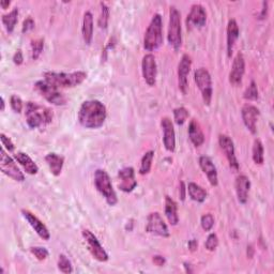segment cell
<instances>
[{"label": "cell", "instance_id": "f1b7e54d", "mask_svg": "<svg viewBox=\"0 0 274 274\" xmlns=\"http://www.w3.org/2000/svg\"><path fill=\"white\" fill-rule=\"evenodd\" d=\"M187 192L189 193L191 199L196 202H204L208 196L207 191L195 184V182H190L187 187Z\"/></svg>", "mask_w": 274, "mask_h": 274}, {"label": "cell", "instance_id": "ee69618b", "mask_svg": "<svg viewBox=\"0 0 274 274\" xmlns=\"http://www.w3.org/2000/svg\"><path fill=\"white\" fill-rule=\"evenodd\" d=\"M13 63L16 66H21L24 63V56H23V53H22L21 49L16 50V53L13 56Z\"/></svg>", "mask_w": 274, "mask_h": 274}, {"label": "cell", "instance_id": "ab89813d", "mask_svg": "<svg viewBox=\"0 0 274 274\" xmlns=\"http://www.w3.org/2000/svg\"><path fill=\"white\" fill-rule=\"evenodd\" d=\"M200 225L205 231H210L213 225H215V218H213V216L210 215V213L204 215L200 219Z\"/></svg>", "mask_w": 274, "mask_h": 274}, {"label": "cell", "instance_id": "f5cc1de1", "mask_svg": "<svg viewBox=\"0 0 274 274\" xmlns=\"http://www.w3.org/2000/svg\"><path fill=\"white\" fill-rule=\"evenodd\" d=\"M5 107H6L5 99H4V97H2V109H0V110H2V111H4V110H5Z\"/></svg>", "mask_w": 274, "mask_h": 274}, {"label": "cell", "instance_id": "d6986e66", "mask_svg": "<svg viewBox=\"0 0 274 274\" xmlns=\"http://www.w3.org/2000/svg\"><path fill=\"white\" fill-rule=\"evenodd\" d=\"M207 22V13L205 8L201 5H193L191 7V11L188 14L187 18V26L188 29L192 27L201 28L206 25Z\"/></svg>", "mask_w": 274, "mask_h": 274}, {"label": "cell", "instance_id": "9c48e42d", "mask_svg": "<svg viewBox=\"0 0 274 274\" xmlns=\"http://www.w3.org/2000/svg\"><path fill=\"white\" fill-rule=\"evenodd\" d=\"M0 169H2L5 175L13 179L14 181L23 182L25 180V175L23 174V171L19 169L15 161L7 154L4 147L2 149V155H0Z\"/></svg>", "mask_w": 274, "mask_h": 274}, {"label": "cell", "instance_id": "4fadbf2b", "mask_svg": "<svg viewBox=\"0 0 274 274\" xmlns=\"http://www.w3.org/2000/svg\"><path fill=\"white\" fill-rule=\"evenodd\" d=\"M141 72H143V77L147 85L151 87L156 85L158 69L155 55L147 54L144 56L143 62H141Z\"/></svg>", "mask_w": 274, "mask_h": 274}, {"label": "cell", "instance_id": "f907efd6", "mask_svg": "<svg viewBox=\"0 0 274 274\" xmlns=\"http://www.w3.org/2000/svg\"><path fill=\"white\" fill-rule=\"evenodd\" d=\"M11 5V2H10V0H2V2H0V6H2L3 9H8L9 6Z\"/></svg>", "mask_w": 274, "mask_h": 274}, {"label": "cell", "instance_id": "681fc988", "mask_svg": "<svg viewBox=\"0 0 274 274\" xmlns=\"http://www.w3.org/2000/svg\"><path fill=\"white\" fill-rule=\"evenodd\" d=\"M254 252H255V250H254V247L253 246H249L248 247V250H247V254H248V257L249 258H253Z\"/></svg>", "mask_w": 274, "mask_h": 274}, {"label": "cell", "instance_id": "f6af8a7d", "mask_svg": "<svg viewBox=\"0 0 274 274\" xmlns=\"http://www.w3.org/2000/svg\"><path fill=\"white\" fill-rule=\"evenodd\" d=\"M152 261L155 262V265L159 266V267H162V266H164L165 265V258L163 256H160V255H156L154 256V258H152Z\"/></svg>", "mask_w": 274, "mask_h": 274}, {"label": "cell", "instance_id": "603a6c76", "mask_svg": "<svg viewBox=\"0 0 274 274\" xmlns=\"http://www.w3.org/2000/svg\"><path fill=\"white\" fill-rule=\"evenodd\" d=\"M240 32H239V26L236 22V19H229L228 25H227V56L230 58L232 53H233V48H235L236 42L239 38Z\"/></svg>", "mask_w": 274, "mask_h": 274}, {"label": "cell", "instance_id": "7c38bea8", "mask_svg": "<svg viewBox=\"0 0 274 274\" xmlns=\"http://www.w3.org/2000/svg\"><path fill=\"white\" fill-rule=\"evenodd\" d=\"M219 145H220L221 149L223 150V152L225 154L230 168L237 171L239 169V162H238V159L236 157L235 145H233L232 139L226 134H220Z\"/></svg>", "mask_w": 274, "mask_h": 274}, {"label": "cell", "instance_id": "ffe728a7", "mask_svg": "<svg viewBox=\"0 0 274 274\" xmlns=\"http://www.w3.org/2000/svg\"><path fill=\"white\" fill-rule=\"evenodd\" d=\"M22 215L25 218V220L29 223V225L32 226L33 229L37 232V235L40 238L45 240V241L49 240L50 233L48 231V228L46 227V225L44 224V223L41 220H40L38 217H36L34 213L30 212L29 210L23 209L22 210Z\"/></svg>", "mask_w": 274, "mask_h": 274}, {"label": "cell", "instance_id": "7bdbcfd3", "mask_svg": "<svg viewBox=\"0 0 274 274\" xmlns=\"http://www.w3.org/2000/svg\"><path fill=\"white\" fill-rule=\"evenodd\" d=\"M34 28H35V21L32 17H27L24 21V23H23L22 32L25 34V33L30 32V30H33Z\"/></svg>", "mask_w": 274, "mask_h": 274}, {"label": "cell", "instance_id": "5bb4252c", "mask_svg": "<svg viewBox=\"0 0 274 274\" xmlns=\"http://www.w3.org/2000/svg\"><path fill=\"white\" fill-rule=\"evenodd\" d=\"M259 109L252 104H246L241 109L243 124L252 134L257 133V121L259 118Z\"/></svg>", "mask_w": 274, "mask_h": 274}, {"label": "cell", "instance_id": "4dcf8cb0", "mask_svg": "<svg viewBox=\"0 0 274 274\" xmlns=\"http://www.w3.org/2000/svg\"><path fill=\"white\" fill-rule=\"evenodd\" d=\"M252 158L254 163L257 165H261L265 161V156H263V145L260 139L254 140L253 148H252Z\"/></svg>", "mask_w": 274, "mask_h": 274}, {"label": "cell", "instance_id": "2e32d148", "mask_svg": "<svg viewBox=\"0 0 274 274\" xmlns=\"http://www.w3.org/2000/svg\"><path fill=\"white\" fill-rule=\"evenodd\" d=\"M118 188L125 193H131L136 187L137 181L133 167H125L118 171Z\"/></svg>", "mask_w": 274, "mask_h": 274}, {"label": "cell", "instance_id": "5b68a950", "mask_svg": "<svg viewBox=\"0 0 274 274\" xmlns=\"http://www.w3.org/2000/svg\"><path fill=\"white\" fill-rule=\"evenodd\" d=\"M95 186L101 195L104 197L109 206H115L118 202V197L113 188L109 175L104 169H97L95 172Z\"/></svg>", "mask_w": 274, "mask_h": 274}, {"label": "cell", "instance_id": "6da1fadb", "mask_svg": "<svg viewBox=\"0 0 274 274\" xmlns=\"http://www.w3.org/2000/svg\"><path fill=\"white\" fill-rule=\"evenodd\" d=\"M78 123L86 129H99L107 117L106 106L99 100H88L82 103L78 110Z\"/></svg>", "mask_w": 274, "mask_h": 274}, {"label": "cell", "instance_id": "52a82bcc", "mask_svg": "<svg viewBox=\"0 0 274 274\" xmlns=\"http://www.w3.org/2000/svg\"><path fill=\"white\" fill-rule=\"evenodd\" d=\"M35 90L40 96H42L47 102L52 103L53 105L62 106L67 102V99L62 91H60V88L46 82L45 79L38 80L35 84Z\"/></svg>", "mask_w": 274, "mask_h": 274}, {"label": "cell", "instance_id": "60d3db41", "mask_svg": "<svg viewBox=\"0 0 274 274\" xmlns=\"http://www.w3.org/2000/svg\"><path fill=\"white\" fill-rule=\"evenodd\" d=\"M218 247H219V238H218V236L216 235V233H210V235L207 238V240H206L205 248L208 251L213 252V251L217 250Z\"/></svg>", "mask_w": 274, "mask_h": 274}, {"label": "cell", "instance_id": "8fae6325", "mask_svg": "<svg viewBox=\"0 0 274 274\" xmlns=\"http://www.w3.org/2000/svg\"><path fill=\"white\" fill-rule=\"evenodd\" d=\"M82 235H83L85 242L87 243V248H88L89 252L91 253V255L94 256V258L100 262L107 261L109 258L108 254L104 250V248L101 246L100 241L98 240V238L94 235V233L91 232L89 229H84Z\"/></svg>", "mask_w": 274, "mask_h": 274}, {"label": "cell", "instance_id": "ac0fdd59", "mask_svg": "<svg viewBox=\"0 0 274 274\" xmlns=\"http://www.w3.org/2000/svg\"><path fill=\"white\" fill-rule=\"evenodd\" d=\"M161 127L163 130V144L167 151L174 152L176 149V133L172 121L168 117L162 118Z\"/></svg>", "mask_w": 274, "mask_h": 274}, {"label": "cell", "instance_id": "1f68e13d", "mask_svg": "<svg viewBox=\"0 0 274 274\" xmlns=\"http://www.w3.org/2000/svg\"><path fill=\"white\" fill-rule=\"evenodd\" d=\"M155 159V151H148L144 155V157L141 158L140 161V167H139V174L140 175H147L151 170L152 166V162H154Z\"/></svg>", "mask_w": 274, "mask_h": 274}, {"label": "cell", "instance_id": "e0dca14e", "mask_svg": "<svg viewBox=\"0 0 274 274\" xmlns=\"http://www.w3.org/2000/svg\"><path fill=\"white\" fill-rule=\"evenodd\" d=\"M245 72H246V60L245 57H243V54L239 52L235 57V59H233L232 67L229 73V83L235 87L241 85Z\"/></svg>", "mask_w": 274, "mask_h": 274}, {"label": "cell", "instance_id": "836d02e7", "mask_svg": "<svg viewBox=\"0 0 274 274\" xmlns=\"http://www.w3.org/2000/svg\"><path fill=\"white\" fill-rule=\"evenodd\" d=\"M189 118V111L186 107H177L174 109V120L178 126L185 125Z\"/></svg>", "mask_w": 274, "mask_h": 274}, {"label": "cell", "instance_id": "8d00e7d4", "mask_svg": "<svg viewBox=\"0 0 274 274\" xmlns=\"http://www.w3.org/2000/svg\"><path fill=\"white\" fill-rule=\"evenodd\" d=\"M44 48V40L43 39H37L34 40L32 42V54H33V59L37 60L39 57L41 56Z\"/></svg>", "mask_w": 274, "mask_h": 274}, {"label": "cell", "instance_id": "7a4b0ae2", "mask_svg": "<svg viewBox=\"0 0 274 274\" xmlns=\"http://www.w3.org/2000/svg\"><path fill=\"white\" fill-rule=\"evenodd\" d=\"M26 123L30 129H38L53 121V110L36 102H27L25 105Z\"/></svg>", "mask_w": 274, "mask_h": 274}, {"label": "cell", "instance_id": "3957f363", "mask_svg": "<svg viewBox=\"0 0 274 274\" xmlns=\"http://www.w3.org/2000/svg\"><path fill=\"white\" fill-rule=\"evenodd\" d=\"M87 73L84 71L66 73V72H45L44 79L58 88H73L84 83Z\"/></svg>", "mask_w": 274, "mask_h": 274}, {"label": "cell", "instance_id": "9a60e30c", "mask_svg": "<svg viewBox=\"0 0 274 274\" xmlns=\"http://www.w3.org/2000/svg\"><path fill=\"white\" fill-rule=\"evenodd\" d=\"M191 67H192V58L188 54H185L182 56L178 65V84L179 89L184 95H187L189 90L188 76L190 74Z\"/></svg>", "mask_w": 274, "mask_h": 274}, {"label": "cell", "instance_id": "484cf974", "mask_svg": "<svg viewBox=\"0 0 274 274\" xmlns=\"http://www.w3.org/2000/svg\"><path fill=\"white\" fill-rule=\"evenodd\" d=\"M15 160L17 161V163H19L24 170L29 175H37L39 171V166L37 165L36 162L30 158L25 152H17L14 156Z\"/></svg>", "mask_w": 274, "mask_h": 274}, {"label": "cell", "instance_id": "d590c367", "mask_svg": "<svg viewBox=\"0 0 274 274\" xmlns=\"http://www.w3.org/2000/svg\"><path fill=\"white\" fill-rule=\"evenodd\" d=\"M58 269L64 272V273H72L73 272V266L72 263H71L70 259L62 254V255H59L58 258Z\"/></svg>", "mask_w": 274, "mask_h": 274}, {"label": "cell", "instance_id": "e575fe53", "mask_svg": "<svg viewBox=\"0 0 274 274\" xmlns=\"http://www.w3.org/2000/svg\"><path fill=\"white\" fill-rule=\"evenodd\" d=\"M243 98L249 101H256L259 98V94H258V88L256 83L252 80L250 86L247 88V90L245 91V94H243Z\"/></svg>", "mask_w": 274, "mask_h": 274}, {"label": "cell", "instance_id": "cb8c5ba5", "mask_svg": "<svg viewBox=\"0 0 274 274\" xmlns=\"http://www.w3.org/2000/svg\"><path fill=\"white\" fill-rule=\"evenodd\" d=\"M45 162L54 176H60L65 164V158L63 156L57 155L55 152H50V154L45 156Z\"/></svg>", "mask_w": 274, "mask_h": 274}, {"label": "cell", "instance_id": "7402d4cb", "mask_svg": "<svg viewBox=\"0 0 274 274\" xmlns=\"http://www.w3.org/2000/svg\"><path fill=\"white\" fill-rule=\"evenodd\" d=\"M235 189L240 204L246 205L249 199V193L251 189V181L245 175H239L235 181Z\"/></svg>", "mask_w": 274, "mask_h": 274}, {"label": "cell", "instance_id": "277c9868", "mask_svg": "<svg viewBox=\"0 0 274 274\" xmlns=\"http://www.w3.org/2000/svg\"><path fill=\"white\" fill-rule=\"evenodd\" d=\"M163 43V19L160 14H155L146 30L144 48L147 52L157 50Z\"/></svg>", "mask_w": 274, "mask_h": 274}, {"label": "cell", "instance_id": "d6a6232c", "mask_svg": "<svg viewBox=\"0 0 274 274\" xmlns=\"http://www.w3.org/2000/svg\"><path fill=\"white\" fill-rule=\"evenodd\" d=\"M108 21H109V8L101 3V13L99 17V27L101 29H106L108 26Z\"/></svg>", "mask_w": 274, "mask_h": 274}, {"label": "cell", "instance_id": "c3c4849f", "mask_svg": "<svg viewBox=\"0 0 274 274\" xmlns=\"http://www.w3.org/2000/svg\"><path fill=\"white\" fill-rule=\"evenodd\" d=\"M262 6H263V8H262V10H261V14L259 15V18H260V19L265 18L266 15H267V6H268V4H267L266 2H263V3H262Z\"/></svg>", "mask_w": 274, "mask_h": 274}, {"label": "cell", "instance_id": "bcb514c9", "mask_svg": "<svg viewBox=\"0 0 274 274\" xmlns=\"http://www.w3.org/2000/svg\"><path fill=\"white\" fill-rule=\"evenodd\" d=\"M186 192H187V188L185 186V182H180V190H179V194H180V198L181 200L186 199Z\"/></svg>", "mask_w": 274, "mask_h": 274}, {"label": "cell", "instance_id": "83f0119b", "mask_svg": "<svg viewBox=\"0 0 274 274\" xmlns=\"http://www.w3.org/2000/svg\"><path fill=\"white\" fill-rule=\"evenodd\" d=\"M165 216L170 225L176 226L179 223L177 202L169 196L165 197Z\"/></svg>", "mask_w": 274, "mask_h": 274}, {"label": "cell", "instance_id": "30bf717a", "mask_svg": "<svg viewBox=\"0 0 274 274\" xmlns=\"http://www.w3.org/2000/svg\"><path fill=\"white\" fill-rule=\"evenodd\" d=\"M146 231L151 235L163 238H168L170 236L168 226L159 212H151L148 216Z\"/></svg>", "mask_w": 274, "mask_h": 274}, {"label": "cell", "instance_id": "b9f144b4", "mask_svg": "<svg viewBox=\"0 0 274 274\" xmlns=\"http://www.w3.org/2000/svg\"><path fill=\"white\" fill-rule=\"evenodd\" d=\"M0 139H2L3 146L6 150H8V152H13L15 150V146L12 143V140L10 139L8 136H6L4 133L0 134Z\"/></svg>", "mask_w": 274, "mask_h": 274}, {"label": "cell", "instance_id": "816d5d0a", "mask_svg": "<svg viewBox=\"0 0 274 274\" xmlns=\"http://www.w3.org/2000/svg\"><path fill=\"white\" fill-rule=\"evenodd\" d=\"M184 266H185V268H186V272H187V273H193L192 265H191V263L185 262V263H184Z\"/></svg>", "mask_w": 274, "mask_h": 274}, {"label": "cell", "instance_id": "44dd1931", "mask_svg": "<svg viewBox=\"0 0 274 274\" xmlns=\"http://www.w3.org/2000/svg\"><path fill=\"white\" fill-rule=\"evenodd\" d=\"M199 166L201 170L204 171V174L207 176L210 185L212 187H217L219 185L218 170L215 163H213V161L211 160V158L207 156H201L199 158Z\"/></svg>", "mask_w": 274, "mask_h": 274}, {"label": "cell", "instance_id": "7dc6e473", "mask_svg": "<svg viewBox=\"0 0 274 274\" xmlns=\"http://www.w3.org/2000/svg\"><path fill=\"white\" fill-rule=\"evenodd\" d=\"M188 247H189L191 252H195L197 250V248H198V242L195 239H192V240L189 241Z\"/></svg>", "mask_w": 274, "mask_h": 274}, {"label": "cell", "instance_id": "74e56055", "mask_svg": "<svg viewBox=\"0 0 274 274\" xmlns=\"http://www.w3.org/2000/svg\"><path fill=\"white\" fill-rule=\"evenodd\" d=\"M30 252H32L33 255L40 261H43L45 259H47L49 253L45 248H41V247H33L30 248Z\"/></svg>", "mask_w": 274, "mask_h": 274}, {"label": "cell", "instance_id": "f35d334b", "mask_svg": "<svg viewBox=\"0 0 274 274\" xmlns=\"http://www.w3.org/2000/svg\"><path fill=\"white\" fill-rule=\"evenodd\" d=\"M10 105H11V108L14 110V113H17V114H21L24 108V103L22 99L16 95H13L11 96V98H10Z\"/></svg>", "mask_w": 274, "mask_h": 274}, {"label": "cell", "instance_id": "8992f818", "mask_svg": "<svg viewBox=\"0 0 274 274\" xmlns=\"http://www.w3.org/2000/svg\"><path fill=\"white\" fill-rule=\"evenodd\" d=\"M167 40L169 45L175 50H178L182 44V29H181V14L176 7H170L169 24Z\"/></svg>", "mask_w": 274, "mask_h": 274}, {"label": "cell", "instance_id": "ba28073f", "mask_svg": "<svg viewBox=\"0 0 274 274\" xmlns=\"http://www.w3.org/2000/svg\"><path fill=\"white\" fill-rule=\"evenodd\" d=\"M194 79H195V83L198 89L200 90L204 103L209 106L212 101V95H213L212 78H211L209 71L205 68L197 69L194 73Z\"/></svg>", "mask_w": 274, "mask_h": 274}, {"label": "cell", "instance_id": "f546056e", "mask_svg": "<svg viewBox=\"0 0 274 274\" xmlns=\"http://www.w3.org/2000/svg\"><path fill=\"white\" fill-rule=\"evenodd\" d=\"M2 21H3L5 28L7 29V32L9 34L13 33V30L17 24V21H18V9L13 8L11 12H9L8 14H4Z\"/></svg>", "mask_w": 274, "mask_h": 274}, {"label": "cell", "instance_id": "d4e9b609", "mask_svg": "<svg viewBox=\"0 0 274 274\" xmlns=\"http://www.w3.org/2000/svg\"><path fill=\"white\" fill-rule=\"evenodd\" d=\"M189 138L191 140V143L194 145L195 147H200L205 141V135L204 132H202L199 124L195 119H193L190 121L189 125Z\"/></svg>", "mask_w": 274, "mask_h": 274}, {"label": "cell", "instance_id": "4316f807", "mask_svg": "<svg viewBox=\"0 0 274 274\" xmlns=\"http://www.w3.org/2000/svg\"><path fill=\"white\" fill-rule=\"evenodd\" d=\"M82 33H83L84 42L87 45H90L94 38V15L90 11H87L84 14Z\"/></svg>", "mask_w": 274, "mask_h": 274}]
</instances>
